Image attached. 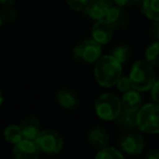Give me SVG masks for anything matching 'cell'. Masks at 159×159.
I'll use <instances>...</instances> for the list:
<instances>
[{"label":"cell","instance_id":"6da1fadb","mask_svg":"<svg viewBox=\"0 0 159 159\" xmlns=\"http://www.w3.org/2000/svg\"><path fill=\"white\" fill-rule=\"evenodd\" d=\"M94 64V77L100 86L110 89L122 76V64L111 55L102 56Z\"/></svg>","mask_w":159,"mask_h":159},{"label":"cell","instance_id":"7a4b0ae2","mask_svg":"<svg viewBox=\"0 0 159 159\" xmlns=\"http://www.w3.org/2000/svg\"><path fill=\"white\" fill-rule=\"evenodd\" d=\"M132 89L139 93L150 91L157 81L154 66L146 60H137L132 64L129 73Z\"/></svg>","mask_w":159,"mask_h":159},{"label":"cell","instance_id":"3957f363","mask_svg":"<svg viewBox=\"0 0 159 159\" xmlns=\"http://www.w3.org/2000/svg\"><path fill=\"white\" fill-rule=\"evenodd\" d=\"M95 113L104 121H113L122 111L121 99L112 93H105L98 96L94 105Z\"/></svg>","mask_w":159,"mask_h":159},{"label":"cell","instance_id":"277c9868","mask_svg":"<svg viewBox=\"0 0 159 159\" xmlns=\"http://www.w3.org/2000/svg\"><path fill=\"white\" fill-rule=\"evenodd\" d=\"M136 128L146 134H159V105H142L137 111Z\"/></svg>","mask_w":159,"mask_h":159},{"label":"cell","instance_id":"5b68a950","mask_svg":"<svg viewBox=\"0 0 159 159\" xmlns=\"http://www.w3.org/2000/svg\"><path fill=\"white\" fill-rule=\"evenodd\" d=\"M102 45L94 39H84L73 48L72 56L74 60L82 64H93L102 57Z\"/></svg>","mask_w":159,"mask_h":159},{"label":"cell","instance_id":"8992f818","mask_svg":"<svg viewBox=\"0 0 159 159\" xmlns=\"http://www.w3.org/2000/svg\"><path fill=\"white\" fill-rule=\"evenodd\" d=\"M35 142L39 147L40 152L50 155V156L59 154L64 145V139L62 135L53 129L42 130Z\"/></svg>","mask_w":159,"mask_h":159},{"label":"cell","instance_id":"52a82bcc","mask_svg":"<svg viewBox=\"0 0 159 159\" xmlns=\"http://www.w3.org/2000/svg\"><path fill=\"white\" fill-rule=\"evenodd\" d=\"M121 152L130 156H137L142 154L145 148V141L141 134L135 132H126L121 135L119 139Z\"/></svg>","mask_w":159,"mask_h":159},{"label":"cell","instance_id":"ba28073f","mask_svg":"<svg viewBox=\"0 0 159 159\" xmlns=\"http://www.w3.org/2000/svg\"><path fill=\"white\" fill-rule=\"evenodd\" d=\"M40 149L35 141L21 139L13 145L12 159H39Z\"/></svg>","mask_w":159,"mask_h":159},{"label":"cell","instance_id":"9c48e42d","mask_svg":"<svg viewBox=\"0 0 159 159\" xmlns=\"http://www.w3.org/2000/svg\"><path fill=\"white\" fill-rule=\"evenodd\" d=\"M115 6L113 0H89L83 13L94 21L106 18L107 12Z\"/></svg>","mask_w":159,"mask_h":159},{"label":"cell","instance_id":"30bf717a","mask_svg":"<svg viewBox=\"0 0 159 159\" xmlns=\"http://www.w3.org/2000/svg\"><path fill=\"white\" fill-rule=\"evenodd\" d=\"M113 27L108 23L106 19L95 21L91 29V36L92 39L97 42L98 44L106 45L110 43L113 37Z\"/></svg>","mask_w":159,"mask_h":159},{"label":"cell","instance_id":"8fae6325","mask_svg":"<svg viewBox=\"0 0 159 159\" xmlns=\"http://www.w3.org/2000/svg\"><path fill=\"white\" fill-rule=\"evenodd\" d=\"M105 19L113 27V30H125L130 24V16L128 12L124 10V8L116 5L109 9Z\"/></svg>","mask_w":159,"mask_h":159},{"label":"cell","instance_id":"7c38bea8","mask_svg":"<svg viewBox=\"0 0 159 159\" xmlns=\"http://www.w3.org/2000/svg\"><path fill=\"white\" fill-rule=\"evenodd\" d=\"M20 128L22 131L23 139L30 141H36L40 133V122L35 116H27L21 121Z\"/></svg>","mask_w":159,"mask_h":159},{"label":"cell","instance_id":"4fadbf2b","mask_svg":"<svg viewBox=\"0 0 159 159\" xmlns=\"http://www.w3.org/2000/svg\"><path fill=\"white\" fill-rule=\"evenodd\" d=\"M87 139L93 147L97 148V149H102L108 146L110 137H109L108 131L106 130V128L102 125H95L89 130V134H87Z\"/></svg>","mask_w":159,"mask_h":159},{"label":"cell","instance_id":"5bb4252c","mask_svg":"<svg viewBox=\"0 0 159 159\" xmlns=\"http://www.w3.org/2000/svg\"><path fill=\"white\" fill-rule=\"evenodd\" d=\"M56 100L61 108L66 110H73L79 106V97L70 89H60L56 93Z\"/></svg>","mask_w":159,"mask_h":159},{"label":"cell","instance_id":"9a60e30c","mask_svg":"<svg viewBox=\"0 0 159 159\" xmlns=\"http://www.w3.org/2000/svg\"><path fill=\"white\" fill-rule=\"evenodd\" d=\"M120 99H121L122 109L131 111H139V109L142 107V102H143L141 93L133 89L125 93H122V97Z\"/></svg>","mask_w":159,"mask_h":159},{"label":"cell","instance_id":"2e32d148","mask_svg":"<svg viewBox=\"0 0 159 159\" xmlns=\"http://www.w3.org/2000/svg\"><path fill=\"white\" fill-rule=\"evenodd\" d=\"M118 125L124 130H133L136 128L137 122V111H131L122 109L120 115L116 119Z\"/></svg>","mask_w":159,"mask_h":159},{"label":"cell","instance_id":"e0dca14e","mask_svg":"<svg viewBox=\"0 0 159 159\" xmlns=\"http://www.w3.org/2000/svg\"><path fill=\"white\" fill-rule=\"evenodd\" d=\"M141 12L146 19L152 22H158L159 0H144L141 3Z\"/></svg>","mask_w":159,"mask_h":159},{"label":"cell","instance_id":"ac0fdd59","mask_svg":"<svg viewBox=\"0 0 159 159\" xmlns=\"http://www.w3.org/2000/svg\"><path fill=\"white\" fill-rule=\"evenodd\" d=\"M3 136H5V139L8 142V143L12 144H16L18 142H20L21 139H23V134L22 131H21L20 124H8L7 126L3 130Z\"/></svg>","mask_w":159,"mask_h":159},{"label":"cell","instance_id":"d6986e66","mask_svg":"<svg viewBox=\"0 0 159 159\" xmlns=\"http://www.w3.org/2000/svg\"><path fill=\"white\" fill-rule=\"evenodd\" d=\"M145 60L152 66H159V40H154L146 47Z\"/></svg>","mask_w":159,"mask_h":159},{"label":"cell","instance_id":"ffe728a7","mask_svg":"<svg viewBox=\"0 0 159 159\" xmlns=\"http://www.w3.org/2000/svg\"><path fill=\"white\" fill-rule=\"evenodd\" d=\"M111 56L115 57L121 64H123V63H126V62L130 60L131 56H132V50H131V48L128 45L120 44V45H117V46L112 49Z\"/></svg>","mask_w":159,"mask_h":159},{"label":"cell","instance_id":"44dd1931","mask_svg":"<svg viewBox=\"0 0 159 159\" xmlns=\"http://www.w3.org/2000/svg\"><path fill=\"white\" fill-rule=\"evenodd\" d=\"M95 159H125L121 150L117 149L115 147H107L99 149V152L96 154Z\"/></svg>","mask_w":159,"mask_h":159},{"label":"cell","instance_id":"7402d4cb","mask_svg":"<svg viewBox=\"0 0 159 159\" xmlns=\"http://www.w3.org/2000/svg\"><path fill=\"white\" fill-rule=\"evenodd\" d=\"M0 16L2 19L3 23H12L16 20L18 12L13 7H2L0 11Z\"/></svg>","mask_w":159,"mask_h":159},{"label":"cell","instance_id":"603a6c76","mask_svg":"<svg viewBox=\"0 0 159 159\" xmlns=\"http://www.w3.org/2000/svg\"><path fill=\"white\" fill-rule=\"evenodd\" d=\"M89 0H66V5L71 10L75 12H84Z\"/></svg>","mask_w":159,"mask_h":159},{"label":"cell","instance_id":"cb8c5ba5","mask_svg":"<svg viewBox=\"0 0 159 159\" xmlns=\"http://www.w3.org/2000/svg\"><path fill=\"white\" fill-rule=\"evenodd\" d=\"M116 86H117L118 91H120L121 93H125V92L132 89V84H131V81L129 79V76H123V75L118 80Z\"/></svg>","mask_w":159,"mask_h":159},{"label":"cell","instance_id":"d4e9b609","mask_svg":"<svg viewBox=\"0 0 159 159\" xmlns=\"http://www.w3.org/2000/svg\"><path fill=\"white\" fill-rule=\"evenodd\" d=\"M148 34L154 40H159V21L158 22H152L148 30Z\"/></svg>","mask_w":159,"mask_h":159},{"label":"cell","instance_id":"484cf974","mask_svg":"<svg viewBox=\"0 0 159 159\" xmlns=\"http://www.w3.org/2000/svg\"><path fill=\"white\" fill-rule=\"evenodd\" d=\"M150 93H152V102H154L155 104L159 105V80H157L156 82H155L154 86L150 89Z\"/></svg>","mask_w":159,"mask_h":159},{"label":"cell","instance_id":"4316f807","mask_svg":"<svg viewBox=\"0 0 159 159\" xmlns=\"http://www.w3.org/2000/svg\"><path fill=\"white\" fill-rule=\"evenodd\" d=\"M113 2L116 6H119L121 8H128L139 3V0H113Z\"/></svg>","mask_w":159,"mask_h":159},{"label":"cell","instance_id":"83f0119b","mask_svg":"<svg viewBox=\"0 0 159 159\" xmlns=\"http://www.w3.org/2000/svg\"><path fill=\"white\" fill-rule=\"evenodd\" d=\"M145 159H159V150L158 149H150L146 154Z\"/></svg>","mask_w":159,"mask_h":159},{"label":"cell","instance_id":"f1b7e54d","mask_svg":"<svg viewBox=\"0 0 159 159\" xmlns=\"http://www.w3.org/2000/svg\"><path fill=\"white\" fill-rule=\"evenodd\" d=\"M16 0H0V6L1 7H13Z\"/></svg>","mask_w":159,"mask_h":159},{"label":"cell","instance_id":"f546056e","mask_svg":"<svg viewBox=\"0 0 159 159\" xmlns=\"http://www.w3.org/2000/svg\"><path fill=\"white\" fill-rule=\"evenodd\" d=\"M2 102H3V94H2V91L0 89V107L2 106Z\"/></svg>","mask_w":159,"mask_h":159},{"label":"cell","instance_id":"4dcf8cb0","mask_svg":"<svg viewBox=\"0 0 159 159\" xmlns=\"http://www.w3.org/2000/svg\"><path fill=\"white\" fill-rule=\"evenodd\" d=\"M2 25H3L2 19H1V16H0V30H1V27H2Z\"/></svg>","mask_w":159,"mask_h":159},{"label":"cell","instance_id":"1f68e13d","mask_svg":"<svg viewBox=\"0 0 159 159\" xmlns=\"http://www.w3.org/2000/svg\"><path fill=\"white\" fill-rule=\"evenodd\" d=\"M143 1H144V0H139V5H141V3L143 2Z\"/></svg>","mask_w":159,"mask_h":159}]
</instances>
